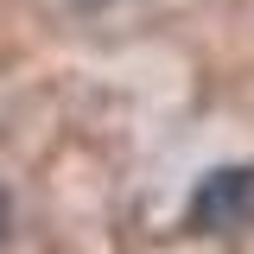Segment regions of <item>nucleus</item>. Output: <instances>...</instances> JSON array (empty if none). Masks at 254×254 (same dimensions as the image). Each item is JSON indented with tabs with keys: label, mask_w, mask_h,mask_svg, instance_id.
<instances>
[{
	"label": "nucleus",
	"mask_w": 254,
	"mask_h": 254,
	"mask_svg": "<svg viewBox=\"0 0 254 254\" xmlns=\"http://www.w3.org/2000/svg\"><path fill=\"white\" fill-rule=\"evenodd\" d=\"M185 222H190V235H242V229H254V165L210 172L190 197Z\"/></svg>",
	"instance_id": "nucleus-1"
},
{
	"label": "nucleus",
	"mask_w": 254,
	"mask_h": 254,
	"mask_svg": "<svg viewBox=\"0 0 254 254\" xmlns=\"http://www.w3.org/2000/svg\"><path fill=\"white\" fill-rule=\"evenodd\" d=\"M6 229H13V203H6V190H0V242H6Z\"/></svg>",
	"instance_id": "nucleus-2"
},
{
	"label": "nucleus",
	"mask_w": 254,
	"mask_h": 254,
	"mask_svg": "<svg viewBox=\"0 0 254 254\" xmlns=\"http://www.w3.org/2000/svg\"><path fill=\"white\" fill-rule=\"evenodd\" d=\"M89 6H95V0H89Z\"/></svg>",
	"instance_id": "nucleus-3"
}]
</instances>
